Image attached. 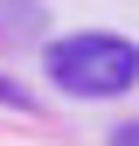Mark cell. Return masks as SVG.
<instances>
[{
    "mask_svg": "<svg viewBox=\"0 0 139 146\" xmlns=\"http://www.w3.org/2000/svg\"><path fill=\"white\" fill-rule=\"evenodd\" d=\"M49 77L70 98H125L139 84V49L125 35H97V28L91 35H63L49 49Z\"/></svg>",
    "mask_w": 139,
    "mask_h": 146,
    "instance_id": "6da1fadb",
    "label": "cell"
},
{
    "mask_svg": "<svg viewBox=\"0 0 139 146\" xmlns=\"http://www.w3.org/2000/svg\"><path fill=\"white\" fill-rule=\"evenodd\" d=\"M111 146H139V125H118V132H111Z\"/></svg>",
    "mask_w": 139,
    "mask_h": 146,
    "instance_id": "7a4b0ae2",
    "label": "cell"
},
{
    "mask_svg": "<svg viewBox=\"0 0 139 146\" xmlns=\"http://www.w3.org/2000/svg\"><path fill=\"white\" fill-rule=\"evenodd\" d=\"M0 104H28V98H21V90H14L7 77H0Z\"/></svg>",
    "mask_w": 139,
    "mask_h": 146,
    "instance_id": "3957f363",
    "label": "cell"
}]
</instances>
